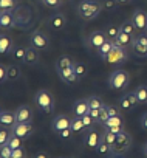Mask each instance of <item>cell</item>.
Listing matches in <instances>:
<instances>
[{"mask_svg": "<svg viewBox=\"0 0 147 158\" xmlns=\"http://www.w3.org/2000/svg\"><path fill=\"white\" fill-rule=\"evenodd\" d=\"M102 8V3L96 2V0H82L78 5V14L84 20H93L99 16Z\"/></svg>", "mask_w": 147, "mask_h": 158, "instance_id": "1", "label": "cell"}, {"mask_svg": "<svg viewBox=\"0 0 147 158\" xmlns=\"http://www.w3.org/2000/svg\"><path fill=\"white\" fill-rule=\"evenodd\" d=\"M107 84L113 90H124L130 84V76H129V73L125 70H121V68L115 70L113 73H110Z\"/></svg>", "mask_w": 147, "mask_h": 158, "instance_id": "2", "label": "cell"}, {"mask_svg": "<svg viewBox=\"0 0 147 158\" xmlns=\"http://www.w3.org/2000/svg\"><path fill=\"white\" fill-rule=\"evenodd\" d=\"M34 102L45 113H50L54 109V99H53V96H51V93L48 90H39L34 95Z\"/></svg>", "mask_w": 147, "mask_h": 158, "instance_id": "3", "label": "cell"}, {"mask_svg": "<svg viewBox=\"0 0 147 158\" xmlns=\"http://www.w3.org/2000/svg\"><path fill=\"white\" fill-rule=\"evenodd\" d=\"M129 59V53H127V48L124 47H119L115 44L113 50L104 57V60L107 64H112V65H119V64H124L125 60Z\"/></svg>", "mask_w": 147, "mask_h": 158, "instance_id": "4", "label": "cell"}, {"mask_svg": "<svg viewBox=\"0 0 147 158\" xmlns=\"http://www.w3.org/2000/svg\"><path fill=\"white\" fill-rule=\"evenodd\" d=\"M130 48H132V51L136 57H141V59L147 57V34L141 33V34L135 36Z\"/></svg>", "mask_w": 147, "mask_h": 158, "instance_id": "5", "label": "cell"}, {"mask_svg": "<svg viewBox=\"0 0 147 158\" xmlns=\"http://www.w3.org/2000/svg\"><path fill=\"white\" fill-rule=\"evenodd\" d=\"M30 45L43 51V50H47L50 47V37L45 33H42V31H34L30 36Z\"/></svg>", "mask_w": 147, "mask_h": 158, "instance_id": "6", "label": "cell"}, {"mask_svg": "<svg viewBox=\"0 0 147 158\" xmlns=\"http://www.w3.org/2000/svg\"><path fill=\"white\" fill-rule=\"evenodd\" d=\"M130 144H132V136H130V135H129L125 130H122L121 133H118L116 144L113 146L115 155H121V153H124L125 150H129Z\"/></svg>", "mask_w": 147, "mask_h": 158, "instance_id": "7", "label": "cell"}, {"mask_svg": "<svg viewBox=\"0 0 147 158\" xmlns=\"http://www.w3.org/2000/svg\"><path fill=\"white\" fill-rule=\"evenodd\" d=\"M138 104H139V101H138V98H136L135 92H129V93L122 95V96L119 98V101H118V106H119V109H122V110H127V112H130V110H135V107H136Z\"/></svg>", "mask_w": 147, "mask_h": 158, "instance_id": "8", "label": "cell"}, {"mask_svg": "<svg viewBox=\"0 0 147 158\" xmlns=\"http://www.w3.org/2000/svg\"><path fill=\"white\" fill-rule=\"evenodd\" d=\"M130 19L133 20V23L138 28V31H141V33H145L147 31V13L144 10H141V8L135 10Z\"/></svg>", "mask_w": 147, "mask_h": 158, "instance_id": "9", "label": "cell"}, {"mask_svg": "<svg viewBox=\"0 0 147 158\" xmlns=\"http://www.w3.org/2000/svg\"><path fill=\"white\" fill-rule=\"evenodd\" d=\"M101 139H102V133H99L96 129H90V130H87V135L84 138V144H85V147L95 150L98 147V144L101 143Z\"/></svg>", "mask_w": 147, "mask_h": 158, "instance_id": "10", "label": "cell"}, {"mask_svg": "<svg viewBox=\"0 0 147 158\" xmlns=\"http://www.w3.org/2000/svg\"><path fill=\"white\" fill-rule=\"evenodd\" d=\"M13 133L14 135H17V136H20V138H28L33 132H34V127L31 126V123H16L13 127Z\"/></svg>", "mask_w": 147, "mask_h": 158, "instance_id": "11", "label": "cell"}, {"mask_svg": "<svg viewBox=\"0 0 147 158\" xmlns=\"http://www.w3.org/2000/svg\"><path fill=\"white\" fill-rule=\"evenodd\" d=\"M107 40V36H105V31H93L90 36H88V40H87V44H88V47L90 48H93V50H98L104 42Z\"/></svg>", "mask_w": 147, "mask_h": 158, "instance_id": "12", "label": "cell"}, {"mask_svg": "<svg viewBox=\"0 0 147 158\" xmlns=\"http://www.w3.org/2000/svg\"><path fill=\"white\" fill-rule=\"evenodd\" d=\"M71 126V118H68V116H65V115H57L54 119H53V123H51V129H53V132H56V133H59L60 130H63V129H67V127H70Z\"/></svg>", "mask_w": 147, "mask_h": 158, "instance_id": "13", "label": "cell"}, {"mask_svg": "<svg viewBox=\"0 0 147 158\" xmlns=\"http://www.w3.org/2000/svg\"><path fill=\"white\" fill-rule=\"evenodd\" d=\"M17 123H31L33 121V110L28 106H20L16 110Z\"/></svg>", "mask_w": 147, "mask_h": 158, "instance_id": "14", "label": "cell"}, {"mask_svg": "<svg viewBox=\"0 0 147 158\" xmlns=\"http://www.w3.org/2000/svg\"><path fill=\"white\" fill-rule=\"evenodd\" d=\"M16 123H17L16 112H10V110L0 112V126L2 127H13Z\"/></svg>", "mask_w": 147, "mask_h": 158, "instance_id": "15", "label": "cell"}, {"mask_svg": "<svg viewBox=\"0 0 147 158\" xmlns=\"http://www.w3.org/2000/svg\"><path fill=\"white\" fill-rule=\"evenodd\" d=\"M48 25H50V28H53V30L59 31V30H62V28L67 25V19H65V16H63V14L57 13V14L50 16V19H48Z\"/></svg>", "mask_w": 147, "mask_h": 158, "instance_id": "16", "label": "cell"}, {"mask_svg": "<svg viewBox=\"0 0 147 158\" xmlns=\"http://www.w3.org/2000/svg\"><path fill=\"white\" fill-rule=\"evenodd\" d=\"M59 76L63 82L67 84H75L79 81V77L75 74V71H73V67H68V68H62V70H57Z\"/></svg>", "mask_w": 147, "mask_h": 158, "instance_id": "17", "label": "cell"}, {"mask_svg": "<svg viewBox=\"0 0 147 158\" xmlns=\"http://www.w3.org/2000/svg\"><path fill=\"white\" fill-rule=\"evenodd\" d=\"M90 110V104H88V99L84 98V99H78L75 104H73V113L76 116H84L85 113H88Z\"/></svg>", "mask_w": 147, "mask_h": 158, "instance_id": "18", "label": "cell"}, {"mask_svg": "<svg viewBox=\"0 0 147 158\" xmlns=\"http://www.w3.org/2000/svg\"><path fill=\"white\" fill-rule=\"evenodd\" d=\"M14 23H16V20H14V16H13L11 11H2L0 13V28L2 30H10V28L14 27Z\"/></svg>", "mask_w": 147, "mask_h": 158, "instance_id": "19", "label": "cell"}, {"mask_svg": "<svg viewBox=\"0 0 147 158\" xmlns=\"http://www.w3.org/2000/svg\"><path fill=\"white\" fill-rule=\"evenodd\" d=\"M11 51H13V39H11V36L2 33V36H0V53L10 54Z\"/></svg>", "mask_w": 147, "mask_h": 158, "instance_id": "20", "label": "cell"}, {"mask_svg": "<svg viewBox=\"0 0 147 158\" xmlns=\"http://www.w3.org/2000/svg\"><path fill=\"white\" fill-rule=\"evenodd\" d=\"M39 51L37 48L34 47H27V56H25V64H30V65H34L39 62Z\"/></svg>", "mask_w": 147, "mask_h": 158, "instance_id": "21", "label": "cell"}, {"mask_svg": "<svg viewBox=\"0 0 147 158\" xmlns=\"http://www.w3.org/2000/svg\"><path fill=\"white\" fill-rule=\"evenodd\" d=\"M99 155H108V156H115V150H113V147L105 141V139H101V143L98 144V147L95 149Z\"/></svg>", "mask_w": 147, "mask_h": 158, "instance_id": "22", "label": "cell"}, {"mask_svg": "<svg viewBox=\"0 0 147 158\" xmlns=\"http://www.w3.org/2000/svg\"><path fill=\"white\" fill-rule=\"evenodd\" d=\"M132 40H133V36H130V34H127V33L121 31V33L118 34V37H116L115 44H116V45H119V47L129 48V47L132 45Z\"/></svg>", "mask_w": 147, "mask_h": 158, "instance_id": "23", "label": "cell"}, {"mask_svg": "<svg viewBox=\"0 0 147 158\" xmlns=\"http://www.w3.org/2000/svg\"><path fill=\"white\" fill-rule=\"evenodd\" d=\"M113 47H115V42H113V40H110V39H107V40H105V42H104V44L96 50V51H98L99 57H101V59H104V57H105V56L113 50Z\"/></svg>", "mask_w": 147, "mask_h": 158, "instance_id": "24", "label": "cell"}, {"mask_svg": "<svg viewBox=\"0 0 147 158\" xmlns=\"http://www.w3.org/2000/svg\"><path fill=\"white\" fill-rule=\"evenodd\" d=\"M73 132L75 133H81V132H85V126H84V121H82V116H76L75 118H71V126Z\"/></svg>", "mask_w": 147, "mask_h": 158, "instance_id": "25", "label": "cell"}, {"mask_svg": "<svg viewBox=\"0 0 147 158\" xmlns=\"http://www.w3.org/2000/svg\"><path fill=\"white\" fill-rule=\"evenodd\" d=\"M121 33V27H118V25H113V23H110V25H107L105 27V36H107V39H110V40H116V37H118V34Z\"/></svg>", "mask_w": 147, "mask_h": 158, "instance_id": "26", "label": "cell"}, {"mask_svg": "<svg viewBox=\"0 0 147 158\" xmlns=\"http://www.w3.org/2000/svg\"><path fill=\"white\" fill-rule=\"evenodd\" d=\"M13 57L17 60V62H25V56H27V47H22V45H17L13 48Z\"/></svg>", "mask_w": 147, "mask_h": 158, "instance_id": "27", "label": "cell"}, {"mask_svg": "<svg viewBox=\"0 0 147 158\" xmlns=\"http://www.w3.org/2000/svg\"><path fill=\"white\" fill-rule=\"evenodd\" d=\"M102 126H104V127H124V119H122L121 115H118V116H110Z\"/></svg>", "mask_w": 147, "mask_h": 158, "instance_id": "28", "label": "cell"}, {"mask_svg": "<svg viewBox=\"0 0 147 158\" xmlns=\"http://www.w3.org/2000/svg\"><path fill=\"white\" fill-rule=\"evenodd\" d=\"M73 71H75V74L79 77V79H82L85 74H87V65L84 64V62H73Z\"/></svg>", "mask_w": 147, "mask_h": 158, "instance_id": "29", "label": "cell"}, {"mask_svg": "<svg viewBox=\"0 0 147 158\" xmlns=\"http://www.w3.org/2000/svg\"><path fill=\"white\" fill-rule=\"evenodd\" d=\"M121 31H124V33H127V34H130V36H133V37H135V33L138 31V28L135 27L133 20H132V19H129V20L122 22V25H121Z\"/></svg>", "mask_w": 147, "mask_h": 158, "instance_id": "30", "label": "cell"}, {"mask_svg": "<svg viewBox=\"0 0 147 158\" xmlns=\"http://www.w3.org/2000/svg\"><path fill=\"white\" fill-rule=\"evenodd\" d=\"M139 104H147V85H139L136 90H133Z\"/></svg>", "mask_w": 147, "mask_h": 158, "instance_id": "31", "label": "cell"}, {"mask_svg": "<svg viewBox=\"0 0 147 158\" xmlns=\"http://www.w3.org/2000/svg\"><path fill=\"white\" fill-rule=\"evenodd\" d=\"M102 139H105L112 147L116 144V139H118V133H115V132H112V130H108V129H104V132H102Z\"/></svg>", "mask_w": 147, "mask_h": 158, "instance_id": "32", "label": "cell"}, {"mask_svg": "<svg viewBox=\"0 0 147 158\" xmlns=\"http://www.w3.org/2000/svg\"><path fill=\"white\" fill-rule=\"evenodd\" d=\"M11 136H13V129L11 127H2V130H0V146L6 144Z\"/></svg>", "mask_w": 147, "mask_h": 158, "instance_id": "33", "label": "cell"}, {"mask_svg": "<svg viewBox=\"0 0 147 158\" xmlns=\"http://www.w3.org/2000/svg\"><path fill=\"white\" fill-rule=\"evenodd\" d=\"M73 65V60L68 56H60L56 62V70H62V68H68Z\"/></svg>", "mask_w": 147, "mask_h": 158, "instance_id": "34", "label": "cell"}, {"mask_svg": "<svg viewBox=\"0 0 147 158\" xmlns=\"http://www.w3.org/2000/svg\"><path fill=\"white\" fill-rule=\"evenodd\" d=\"M87 99H88L90 109H102V107H105V106H107V104L99 98V96H88Z\"/></svg>", "mask_w": 147, "mask_h": 158, "instance_id": "35", "label": "cell"}, {"mask_svg": "<svg viewBox=\"0 0 147 158\" xmlns=\"http://www.w3.org/2000/svg\"><path fill=\"white\" fill-rule=\"evenodd\" d=\"M17 6V0H0V10L2 11H13Z\"/></svg>", "mask_w": 147, "mask_h": 158, "instance_id": "36", "label": "cell"}, {"mask_svg": "<svg viewBox=\"0 0 147 158\" xmlns=\"http://www.w3.org/2000/svg\"><path fill=\"white\" fill-rule=\"evenodd\" d=\"M8 77L10 81H17L20 77V68L17 65H8Z\"/></svg>", "mask_w": 147, "mask_h": 158, "instance_id": "37", "label": "cell"}, {"mask_svg": "<svg viewBox=\"0 0 147 158\" xmlns=\"http://www.w3.org/2000/svg\"><path fill=\"white\" fill-rule=\"evenodd\" d=\"M6 144H8V146H11L13 149L23 147V138H20V136H17V135H14V133H13V136L10 138V141H8Z\"/></svg>", "mask_w": 147, "mask_h": 158, "instance_id": "38", "label": "cell"}, {"mask_svg": "<svg viewBox=\"0 0 147 158\" xmlns=\"http://www.w3.org/2000/svg\"><path fill=\"white\" fill-rule=\"evenodd\" d=\"M82 121H84V126H85V132H87V130H90V129H93V124L96 123L90 113H85V115L82 116Z\"/></svg>", "mask_w": 147, "mask_h": 158, "instance_id": "39", "label": "cell"}, {"mask_svg": "<svg viewBox=\"0 0 147 158\" xmlns=\"http://www.w3.org/2000/svg\"><path fill=\"white\" fill-rule=\"evenodd\" d=\"M13 155V147L8 146V144H3V146H0V156L2 158H11Z\"/></svg>", "mask_w": 147, "mask_h": 158, "instance_id": "40", "label": "cell"}, {"mask_svg": "<svg viewBox=\"0 0 147 158\" xmlns=\"http://www.w3.org/2000/svg\"><path fill=\"white\" fill-rule=\"evenodd\" d=\"M57 135H59V138H62V139H71V138H73V135H75V132H73V129H71V127H67V129L60 130Z\"/></svg>", "mask_w": 147, "mask_h": 158, "instance_id": "41", "label": "cell"}, {"mask_svg": "<svg viewBox=\"0 0 147 158\" xmlns=\"http://www.w3.org/2000/svg\"><path fill=\"white\" fill-rule=\"evenodd\" d=\"M118 5H119V3H118V0H104V3H102L104 10H107V11H113V10H116Z\"/></svg>", "mask_w": 147, "mask_h": 158, "instance_id": "42", "label": "cell"}, {"mask_svg": "<svg viewBox=\"0 0 147 158\" xmlns=\"http://www.w3.org/2000/svg\"><path fill=\"white\" fill-rule=\"evenodd\" d=\"M6 81H10V77H8V67L0 65V82L5 84Z\"/></svg>", "mask_w": 147, "mask_h": 158, "instance_id": "43", "label": "cell"}, {"mask_svg": "<svg viewBox=\"0 0 147 158\" xmlns=\"http://www.w3.org/2000/svg\"><path fill=\"white\" fill-rule=\"evenodd\" d=\"M40 2L45 5V6H50V8H59L62 0H40Z\"/></svg>", "mask_w": 147, "mask_h": 158, "instance_id": "44", "label": "cell"}, {"mask_svg": "<svg viewBox=\"0 0 147 158\" xmlns=\"http://www.w3.org/2000/svg\"><path fill=\"white\" fill-rule=\"evenodd\" d=\"M110 118V115H108V110H107V106L105 107H102L101 109V115H99V124H104L107 119Z\"/></svg>", "mask_w": 147, "mask_h": 158, "instance_id": "45", "label": "cell"}, {"mask_svg": "<svg viewBox=\"0 0 147 158\" xmlns=\"http://www.w3.org/2000/svg\"><path fill=\"white\" fill-rule=\"evenodd\" d=\"M23 156H25V150H23V147L13 149V155H11V158H23Z\"/></svg>", "mask_w": 147, "mask_h": 158, "instance_id": "46", "label": "cell"}, {"mask_svg": "<svg viewBox=\"0 0 147 158\" xmlns=\"http://www.w3.org/2000/svg\"><path fill=\"white\" fill-rule=\"evenodd\" d=\"M107 110H108V115H110V116H118V115H121V112H119V109H118L116 106H107Z\"/></svg>", "mask_w": 147, "mask_h": 158, "instance_id": "47", "label": "cell"}, {"mask_svg": "<svg viewBox=\"0 0 147 158\" xmlns=\"http://www.w3.org/2000/svg\"><path fill=\"white\" fill-rule=\"evenodd\" d=\"M88 113L93 116V119L96 121V123H99V115H101V109H90L88 110Z\"/></svg>", "mask_w": 147, "mask_h": 158, "instance_id": "48", "label": "cell"}, {"mask_svg": "<svg viewBox=\"0 0 147 158\" xmlns=\"http://www.w3.org/2000/svg\"><path fill=\"white\" fill-rule=\"evenodd\" d=\"M141 127H142L144 130H147V112L141 115Z\"/></svg>", "mask_w": 147, "mask_h": 158, "instance_id": "49", "label": "cell"}, {"mask_svg": "<svg viewBox=\"0 0 147 158\" xmlns=\"http://www.w3.org/2000/svg\"><path fill=\"white\" fill-rule=\"evenodd\" d=\"M132 0H118V3L119 5H127V3H130Z\"/></svg>", "mask_w": 147, "mask_h": 158, "instance_id": "50", "label": "cell"}, {"mask_svg": "<svg viewBox=\"0 0 147 158\" xmlns=\"http://www.w3.org/2000/svg\"><path fill=\"white\" fill-rule=\"evenodd\" d=\"M142 155H144V156H147V143L142 146Z\"/></svg>", "mask_w": 147, "mask_h": 158, "instance_id": "51", "label": "cell"}, {"mask_svg": "<svg viewBox=\"0 0 147 158\" xmlns=\"http://www.w3.org/2000/svg\"><path fill=\"white\" fill-rule=\"evenodd\" d=\"M34 156H36V158H45V156H47V153H36Z\"/></svg>", "mask_w": 147, "mask_h": 158, "instance_id": "52", "label": "cell"}, {"mask_svg": "<svg viewBox=\"0 0 147 158\" xmlns=\"http://www.w3.org/2000/svg\"><path fill=\"white\" fill-rule=\"evenodd\" d=\"M62 2H68V0H62Z\"/></svg>", "mask_w": 147, "mask_h": 158, "instance_id": "53", "label": "cell"}, {"mask_svg": "<svg viewBox=\"0 0 147 158\" xmlns=\"http://www.w3.org/2000/svg\"><path fill=\"white\" fill-rule=\"evenodd\" d=\"M145 34H147V31H145Z\"/></svg>", "mask_w": 147, "mask_h": 158, "instance_id": "54", "label": "cell"}]
</instances>
